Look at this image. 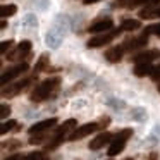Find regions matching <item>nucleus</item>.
Instances as JSON below:
<instances>
[{"instance_id":"f257e3e1","label":"nucleus","mask_w":160,"mask_h":160,"mask_svg":"<svg viewBox=\"0 0 160 160\" xmlns=\"http://www.w3.org/2000/svg\"><path fill=\"white\" fill-rule=\"evenodd\" d=\"M60 86V79L59 78H48V79H45L42 84H38V86L33 90L31 93V102H43V100H48L50 97H53V95L57 93V90H59Z\"/></svg>"},{"instance_id":"f03ea898","label":"nucleus","mask_w":160,"mask_h":160,"mask_svg":"<svg viewBox=\"0 0 160 160\" xmlns=\"http://www.w3.org/2000/svg\"><path fill=\"white\" fill-rule=\"evenodd\" d=\"M132 136V129H122L121 132H119L117 136H115L114 139L110 141V148H108V155L110 157H115L119 155V153L124 150L126 143H128V139Z\"/></svg>"},{"instance_id":"7ed1b4c3","label":"nucleus","mask_w":160,"mask_h":160,"mask_svg":"<svg viewBox=\"0 0 160 160\" xmlns=\"http://www.w3.org/2000/svg\"><path fill=\"white\" fill-rule=\"evenodd\" d=\"M121 31H122V28L110 29V31L103 33V35H100V36H95V38H91L90 42H88V47H90V48H98V47L107 45V43H110L112 40L115 38V36H119V33H121Z\"/></svg>"},{"instance_id":"20e7f679","label":"nucleus","mask_w":160,"mask_h":160,"mask_svg":"<svg viewBox=\"0 0 160 160\" xmlns=\"http://www.w3.org/2000/svg\"><path fill=\"white\" fill-rule=\"evenodd\" d=\"M97 129H102V124H100V122L84 124V126H81V128H78L76 131H74L72 134L69 136V141H76V139H81V138H84V136H88V134H91V132H95Z\"/></svg>"},{"instance_id":"39448f33","label":"nucleus","mask_w":160,"mask_h":160,"mask_svg":"<svg viewBox=\"0 0 160 160\" xmlns=\"http://www.w3.org/2000/svg\"><path fill=\"white\" fill-rule=\"evenodd\" d=\"M28 71V64L26 62H21V64H18L16 67H11V69L7 71V72H4L2 74V84H7V83H11V81H14L16 78H19L22 72H26Z\"/></svg>"},{"instance_id":"423d86ee","label":"nucleus","mask_w":160,"mask_h":160,"mask_svg":"<svg viewBox=\"0 0 160 160\" xmlns=\"http://www.w3.org/2000/svg\"><path fill=\"white\" fill-rule=\"evenodd\" d=\"M29 52H31V42H28V40H24V42H21L18 45V48L14 50V52L9 53V60H21L22 57H29Z\"/></svg>"},{"instance_id":"0eeeda50","label":"nucleus","mask_w":160,"mask_h":160,"mask_svg":"<svg viewBox=\"0 0 160 160\" xmlns=\"http://www.w3.org/2000/svg\"><path fill=\"white\" fill-rule=\"evenodd\" d=\"M29 83H31L29 78L28 79H22V81H18V83H12V84H9V88H4V90H2V95H4V97H16V95L21 93Z\"/></svg>"},{"instance_id":"6e6552de","label":"nucleus","mask_w":160,"mask_h":160,"mask_svg":"<svg viewBox=\"0 0 160 160\" xmlns=\"http://www.w3.org/2000/svg\"><path fill=\"white\" fill-rule=\"evenodd\" d=\"M112 28H114L112 19L105 18V19H98V21H95L93 24L88 28V31L90 33H105V31H110Z\"/></svg>"},{"instance_id":"1a4fd4ad","label":"nucleus","mask_w":160,"mask_h":160,"mask_svg":"<svg viewBox=\"0 0 160 160\" xmlns=\"http://www.w3.org/2000/svg\"><path fill=\"white\" fill-rule=\"evenodd\" d=\"M55 124H57V119H55V117H52V119H45V121H42V122H36V124H33L31 128L28 129V131H29V134H36V132H45L47 129L53 128Z\"/></svg>"},{"instance_id":"9d476101","label":"nucleus","mask_w":160,"mask_h":160,"mask_svg":"<svg viewBox=\"0 0 160 160\" xmlns=\"http://www.w3.org/2000/svg\"><path fill=\"white\" fill-rule=\"evenodd\" d=\"M112 139H114V136H112L110 132H102V134H98L97 138H93L90 141V150H100L102 146L110 143Z\"/></svg>"},{"instance_id":"9b49d317","label":"nucleus","mask_w":160,"mask_h":160,"mask_svg":"<svg viewBox=\"0 0 160 160\" xmlns=\"http://www.w3.org/2000/svg\"><path fill=\"white\" fill-rule=\"evenodd\" d=\"M155 59H160V52L158 50H146V52H141V53H136L132 57L136 64H143V62H152Z\"/></svg>"},{"instance_id":"f8f14e48","label":"nucleus","mask_w":160,"mask_h":160,"mask_svg":"<svg viewBox=\"0 0 160 160\" xmlns=\"http://www.w3.org/2000/svg\"><path fill=\"white\" fill-rule=\"evenodd\" d=\"M146 42H148V35L143 33V36H138V38H128L124 42V50H132V48H139V47H145Z\"/></svg>"},{"instance_id":"ddd939ff","label":"nucleus","mask_w":160,"mask_h":160,"mask_svg":"<svg viewBox=\"0 0 160 160\" xmlns=\"http://www.w3.org/2000/svg\"><path fill=\"white\" fill-rule=\"evenodd\" d=\"M122 53H124V47H112V48H108L107 52H105V59L108 60V62H119V60L122 59Z\"/></svg>"},{"instance_id":"4468645a","label":"nucleus","mask_w":160,"mask_h":160,"mask_svg":"<svg viewBox=\"0 0 160 160\" xmlns=\"http://www.w3.org/2000/svg\"><path fill=\"white\" fill-rule=\"evenodd\" d=\"M153 69H155V67H153L150 62L136 64V67H134V74H136L138 78H143V76H148V74H152V72H153Z\"/></svg>"},{"instance_id":"2eb2a0df","label":"nucleus","mask_w":160,"mask_h":160,"mask_svg":"<svg viewBox=\"0 0 160 160\" xmlns=\"http://www.w3.org/2000/svg\"><path fill=\"white\" fill-rule=\"evenodd\" d=\"M139 21H136V19H126V21H122V31H136V29L139 28Z\"/></svg>"},{"instance_id":"dca6fc26","label":"nucleus","mask_w":160,"mask_h":160,"mask_svg":"<svg viewBox=\"0 0 160 160\" xmlns=\"http://www.w3.org/2000/svg\"><path fill=\"white\" fill-rule=\"evenodd\" d=\"M16 12H18V7L16 5H2L0 7V14H2V18H9V16H14Z\"/></svg>"},{"instance_id":"f3484780","label":"nucleus","mask_w":160,"mask_h":160,"mask_svg":"<svg viewBox=\"0 0 160 160\" xmlns=\"http://www.w3.org/2000/svg\"><path fill=\"white\" fill-rule=\"evenodd\" d=\"M76 124H78V122L74 121V119H69V121H66V122H64V124L60 126L59 129H57V132H62V134H66L67 131H71V129L76 128Z\"/></svg>"},{"instance_id":"a211bd4d","label":"nucleus","mask_w":160,"mask_h":160,"mask_svg":"<svg viewBox=\"0 0 160 160\" xmlns=\"http://www.w3.org/2000/svg\"><path fill=\"white\" fill-rule=\"evenodd\" d=\"M47 64H48V55H47V53H43V55L38 59V62H36L35 71H36V72H40V71H45V69H47Z\"/></svg>"},{"instance_id":"6ab92c4d","label":"nucleus","mask_w":160,"mask_h":160,"mask_svg":"<svg viewBox=\"0 0 160 160\" xmlns=\"http://www.w3.org/2000/svg\"><path fill=\"white\" fill-rule=\"evenodd\" d=\"M24 160H48V157L43 152H31L24 157Z\"/></svg>"},{"instance_id":"aec40b11","label":"nucleus","mask_w":160,"mask_h":160,"mask_svg":"<svg viewBox=\"0 0 160 160\" xmlns=\"http://www.w3.org/2000/svg\"><path fill=\"white\" fill-rule=\"evenodd\" d=\"M160 0H131L129 7H136V5H155L158 4Z\"/></svg>"},{"instance_id":"412c9836","label":"nucleus","mask_w":160,"mask_h":160,"mask_svg":"<svg viewBox=\"0 0 160 160\" xmlns=\"http://www.w3.org/2000/svg\"><path fill=\"white\" fill-rule=\"evenodd\" d=\"M45 139H47V134L36 132V136H31V138H29V143H31V145H40V143H43Z\"/></svg>"},{"instance_id":"4be33fe9","label":"nucleus","mask_w":160,"mask_h":160,"mask_svg":"<svg viewBox=\"0 0 160 160\" xmlns=\"http://www.w3.org/2000/svg\"><path fill=\"white\" fill-rule=\"evenodd\" d=\"M16 124H18V122H16V121H9V122H4V124H2V128H0V132H2V134H5V132H9V131H11V129H14V128H16Z\"/></svg>"},{"instance_id":"5701e85b","label":"nucleus","mask_w":160,"mask_h":160,"mask_svg":"<svg viewBox=\"0 0 160 160\" xmlns=\"http://www.w3.org/2000/svg\"><path fill=\"white\" fill-rule=\"evenodd\" d=\"M145 33L146 35H155L160 38V24H153V26H150V28H146Z\"/></svg>"},{"instance_id":"b1692460","label":"nucleus","mask_w":160,"mask_h":160,"mask_svg":"<svg viewBox=\"0 0 160 160\" xmlns=\"http://www.w3.org/2000/svg\"><path fill=\"white\" fill-rule=\"evenodd\" d=\"M12 43H14L12 40H9V42H4V43H2V45H0V53H7V50L12 47Z\"/></svg>"},{"instance_id":"393cba45","label":"nucleus","mask_w":160,"mask_h":160,"mask_svg":"<svg viewBox=\"0 0 160 160\" xmlns=\"http://www.w3.org/2000/svg\"><path fill=\"white\" fill-rule=\"evenodd\" d=\"M9 114H11V107H9V105H2V107H0V117L5 119Z\"/></svg>"},{"instance_id":"a878e982","label":"nucleus","mask_w":160,"mask_h":160,"mask_svg":"<svg viewBox=\"0 0 160 160\" xmlns=\"http://www.w3.org/2000/svg\"><path fill=\"white\" fill-rule=\"evenodd\" d=\"M152 78H153L155 81H158V79H160V66H157L155 69H153V72H152Z\"/></svg>"},{"instance_id":"bb28decb","label":"nucleus","mask_w":160,"mask_h":160,"mask_svg":"<svg viewBox=\"0 0 160 160\" xmlns=\"http://www.w3.org/2000/svg\"><path fill=\"white\" fill-rule=\"evenodd\" d=\"M5 160H24V158H22V157L19 155V153H16V155H11L9 158H5Z\"/></svg>"},{"instance_id":"cd10ccee","label":"nucleus","mask_w":160,"mask_h":160,"mask_svg":"<svg viewBox=\"0 0 160 160\" xmlns=\"http://www.w3.org/2000/svg\"><path fill=\"white\" fill-rule=\"evenodd\" d=\"M86 5H90V4H97V2H100V0H83Z\"/></svg>"},{"instance_id":"c85d7f7f","label":"nucleus","mask_w":160,"mask_h":160,"mask_svg":"<svg viewBox=\"0 0 160 160\" xmlns=\"http://www.w3.org/2000/svg\"><path fill=\"white\" fill-rule=\"evenodd\" d=\"M157 16H158V18H160V9H157Z\"/></svg>"},{"instance_id":"c756f323","label":"nucleus","mask_w":160,"mask_h":160,"mask_svg":"<svg viewBox=\"0 0 160 160\" xmlns=\"http://www.w3.org/2000/svg\"><path fill=\"white\" fill-rule=\"evenodd\" d=\"M126 160H132V158H126Z\"/></svg>"},{"instance_id":"7c9ffc66","label":"nucleus","mask_w":160,"mask_h":160,"mask_svg":"<svg viewBox=\"0 0 160 160\" xmlns=\"http://www.w3.org/2000/svg\"><path fill=\"white\" fill-rule=\"evenodd\" d=\"M158 91H160V84H158Z\"/></svg>"}]
</instances>
